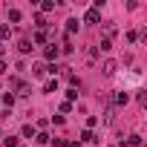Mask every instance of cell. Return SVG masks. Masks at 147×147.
<instances>
[{
    "label": "cell",
    "instance_id": "obj_1",
    "mask_svg": "<svg viewBox=\"0 0 147 147\" xmlns=\"http://www.w3.org/2000/svg\"><path fill=\"white\" fill-rule=\"evenodd\" d=\"M84 20H87V23H98V20H101V12H98V9L92 6V9H87V15H84Z\"/></svg>",
    "mask_w": 147,
    "mask_h": 147
},
{
    "label": "cell",
    "instance_id": "obj_2",
    "mask_svg": "<svg viewBox=\"0 0 147 147\" xmlns=\"http://www.w3.org/2000/svg\"><path fill=\"white\" fill-rule=\"evenodd\" d=\"M101 69H104V75H115V69H118V66H115V61H104Z\"/></svg>",
    "mask_w": 147,
    "mask_h": 147
},
{
    "label": "cell",
    "instance_id": "obj_3",
    "mask_svg": "<svg viewBox=\"0 0 147 147\" xmlns=\"http://www.w3.org/2000/svg\"><path fill=\"white\" fill-rule=\"evenodd\" d=\"M46 72H49L46 63H35V66H32V75H46Z\"/></svg>",
    "mask_w": 147,
    "mask_h": 147
},
{
    "label": "cell",
    "instance_id": "obj_4",
    "mask_svg": "<svg viewBox=\"0 0 147 147\" xmlns=\"http://www.w3.org/2000/svg\"><path fill=\"white\" fill-rule=\"evenodd\" d=\"M18 49H20V52H23V55H26V52H29V49H32V40H29V38H23V40H20V43H18Z\"/></svg>",
    "mask_w": 147,
    "mask_h": 147
},
{
    "label": "cell",
    "instance_id": "obj_5",
    "mask_svg": "<svg viewBox=\"0 0 147 147\" xmlns=\"http://www.w3.org/2000/svg\"><path fill=\"white\" fill-rule=\"evenodd\" d=\"M58 52H61V49H58L55 43H49V46H46V58H49V61H52V58H58Z\"/></svg>",
    "mask_w": 147,
    "mask_h": 147
},
{
    "label": "cell",
    "instance_id": "obj_6",
    "mask_svg": "<svg viewBox=\"0 0 147 147\" xmlns=\"http://www.w3.org/2000/svg\"><path fill=\"white\" fill-rule=\"evenodd\" d=\"M81 138H84V141H87V144H92V141H98V138H95V133H92V130H87V133H84V136H81Z\"/></svg>",
    "mask_w": 147,
    "mask_h": 147
},
{
    "label": "cell",
    "instance_id": "obj_7",
    "mask_svg": "<svg viewBox=\"0 0 147 147\" xmlns=\"http://www.w3.org/2000/svg\"><path fill=\"white\" fill-rule=\"evenodd\" d=\"M75 29H78V20L69 18V20H66V32H75Z\"/></svg>",
    "mask_w": 147,
    "mask_h": 147
},
{
    "label": "cell",
    "instance_id": "obj_8",
    "mask_svg": "<svg viewBox=\"0 0 147 147\" xmlns=\"http://www.w3.org/2000/svg\"><path fill=\"white\" fill-rule=\"evenodd\" d=\"M9 20L18 23V20H20V12H18V9H9Z\"/></svg>",
    "mask_w": 147,
    "mask_h": 147
},
{
    "label": "cell",
    "instance_id": "obj_9",
    "mask_svg": "<svg viewBox=\"0 0 147 147\" xmlns=\"http://www.w3.org/2000/svg\"><path fill=\"white\" fill-rule=\"evenodd\" d=\"M127 98H130V95H127V92H118V95H115V104H118V107H121V104H127Z\"/></svg>",
    "mask_w": 147,
    "mask_h": 147
},
{
    "label": "cell",
    "instance_id": "obj_10",
    "mask_svg": "<svg viewBox=\"0 0 147 147\" xmlns=\"http://www.w3.org/2000/svg\"><path fill=\"white\" fill-rule=\"evenodd\" d=\"M101 49H104V52H110V49H113V40H110V38H104V40H101Z\"/></svg>",
    "mask_w": 147,
    "mask_h": 147
},
{
    "label": "cell",
    "instance_id": "obj_11",
    "mask_svg": "<svg viewBox=\"0 0 147 147\" xmlns=\"http://www.w3.org/2000/svg\"><path fill=\"white\" fill-rule=\"evenodd\" d=\"M9 35H12V29H9V26H0V40H3V38H9Z\"/></svg>",
    "mask_w": 147,
    "mask_h": 147
},
{
    "label": "cell",
    "instance_id": "obj_12",
    "mask_svg": "<svg viewBox=\"0 0 147 147\" xmlns=\"http://www.w3.org/2000/svg\"><path fill=\"white\" fill-rule=\"evenodd\" d=\"M3 72H6V63H3V61H0V75H3Z\"/></svg>",
    "mask_w": 147,
    "mask_h": 147
},
{
    "label": "cell",
    "instance_id": "obj_13",
    "mask_svg": "<svg viewBox=\"0 0 147 147\" xmlns=\"http://www.w3.org/2000/svg\"><path fill=\"white\" fill-rule=\"evenodd\" d=\"M69 147H81V144H75V141H72V144H69Z\"/></svg>",
    "mask_w": 147,
    "mask_h": 147
},
{
    "label": "cell",
    "instance_id": "obj_14",
    "mask_svg": "<svg viewBox=\"0 0 147 147\" xmlns=\"http://www.w3.org/2000/svg\"><path fill=\"white\" fill-rule=\"evenodd\" d=\"M0 55H3V43H0Z\"/></svg>",
    "mask_w": 147,
    "mask_h": 147
}]
</instances>
